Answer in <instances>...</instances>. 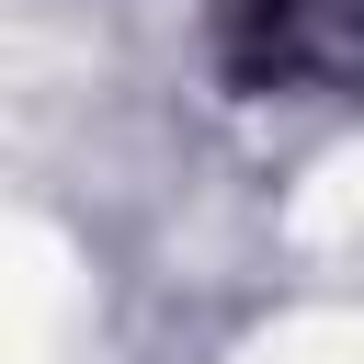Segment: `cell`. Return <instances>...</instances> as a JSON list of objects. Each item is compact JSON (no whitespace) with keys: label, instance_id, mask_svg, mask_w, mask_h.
I'll use <instances>...</instances> for the list:
<instances>
[{"label":"cell","instance_id":"cell-1","mask_svg":"<svg viewBox=\"0 0 364 364\" xmlns=\"http://www.w3.org/2000/svg\"><path fill=\"white\" fill-rule=\"evenodd\" d=\"M216 68L239 91H364V0H228Z\"/></svg>","mask_w":364,"mask_h":364}]
</instances>
